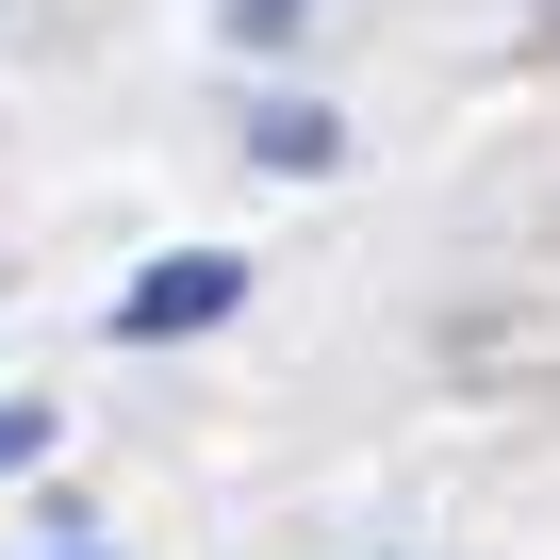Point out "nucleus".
Returning a JSON list of instances; mask_svg holds the SVG:
<instances>
[{"label": "nucleus", "mask_w": 560, "mask_h": 560, "mask_svg": "<svg viewBox=\"0 0 560 560\" xmlns=\"http://www.w3.org/2000/svg\"><path fill=\"white\" fill-rule=\"evenodd\" d=\"M231 314H247L231 247H165L149 280H116V347H182V330H231Z\"/></svg>", "instance_id": "nucleus-1"}, {"label": "nucleus", "mask_w": 560, "mask_h": 560, "mask_svg": "<svg viewBox=\"0 0 560 560\" xmlns=\"http://www.w3.org/2000/svg\"><path fill=\"white\" fill-rule=\"evenodd\" d=\"M247 149H264L280 182H330V165H347V132H330L314 100H247Z\"/></svg>", "instance_id": "nucleus-2"}, {"label": "nucleus", "mask_w": 560, "mask_h": 560, "mask_svg": "<svg viewBox=\"0 0 560 560\" xmlns=\"http://www.w3.org/2000/svg\"><path fill=\"white\" fill-rule=\"evenodd\" d=\"M34 462H50V412H34V396H0V478H34Z\"/></svg>", "instance_id": "nucleus-4"}, {"label": "nucleus", "mask_w": 560, "mask_h": 560, "mask_svg": "<svg viewBox=\"0 0 560 560\" xmlns=\"http://www.w3.org/2000/svg\"><path fill=\"white\" fill-rule=\"evenodd\" d=\"M214 34H231V50H298L314 18H298V0H231V18H214Z\"/></svg>", "instance_id": "nucleus-3"}, {"label": "nucleus", "mask_w": 560, "mask_h": 560, "mask_svg": "<svg viewBox=\"0 0 560 560\" xmlns=\"http://www.w3.org/2000/svg\"><path fill=\"white\" fill-rule=\"evenodd\" d=\"M50 560H116V544H100V527H50Z\"/></svg>", "instance_id": "nucleus-5"}]
</instances>
